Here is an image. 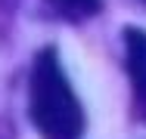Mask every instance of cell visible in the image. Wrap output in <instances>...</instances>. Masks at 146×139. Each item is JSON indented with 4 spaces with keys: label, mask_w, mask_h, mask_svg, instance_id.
Segmentation results:
<instances>
[{
    "label": "cell",
    "mask_w": 146,
    "mask_h": 139,
    "mask_svg": "<svg viewBox=\"0 0 146 139\" xmlns=\"http://www.w3.org/2000/svg\"><path fill=\"white\" fill-rule=\"evenodd\" d=\"M28 114L40 139H81L84 108L53 47L34 56L28 74Z\"/></svg>",
    "instance_id": "6da1fadb"
},
{
    "label": "cell",
    "mask_w": 146,
    "mask_h": 139,
    "mask_svg": "<svg viewBox=\"0 0 146 139\" xmlns=\"http://www.w3.org/2000/svg\"><path fill=\"white\" fill-rule=\"evenodd\" d=\"M124 68L131 81V111L146 127V31L124 28Z\"/></svg>",
    "instance_id": "7a4b0ae2"
},
{
    "label": "cell",
    "mask_w": 146,
    "mask_h": 139,
    "mask_svg": "<svg viewBox=\"0 0 146 139\" xmlns=\"http://www.w3.org/2000/svg\"><path fill=\"white\" fill-rule=\"evenodd\" d=\"M47 6L68 22H84L100 12V0H47Z\"/></svg>",
    "instance_id": "3957f363"
},
{
    "label": "cell",
    "mask_w": 146,
    "mask_h": 139,
    "mask_svg": "<svg viewBox=\"0 0 146 139\" xmlns=\"http://www.w3.org/2000/svg\"><path fill=\"white\" fill-rule=\"evenodd\" d=\"M9 19H13V0H0V40L6 37Z\"/></svg>",
    "instance_id": "277c9868"
}]
</instances>
